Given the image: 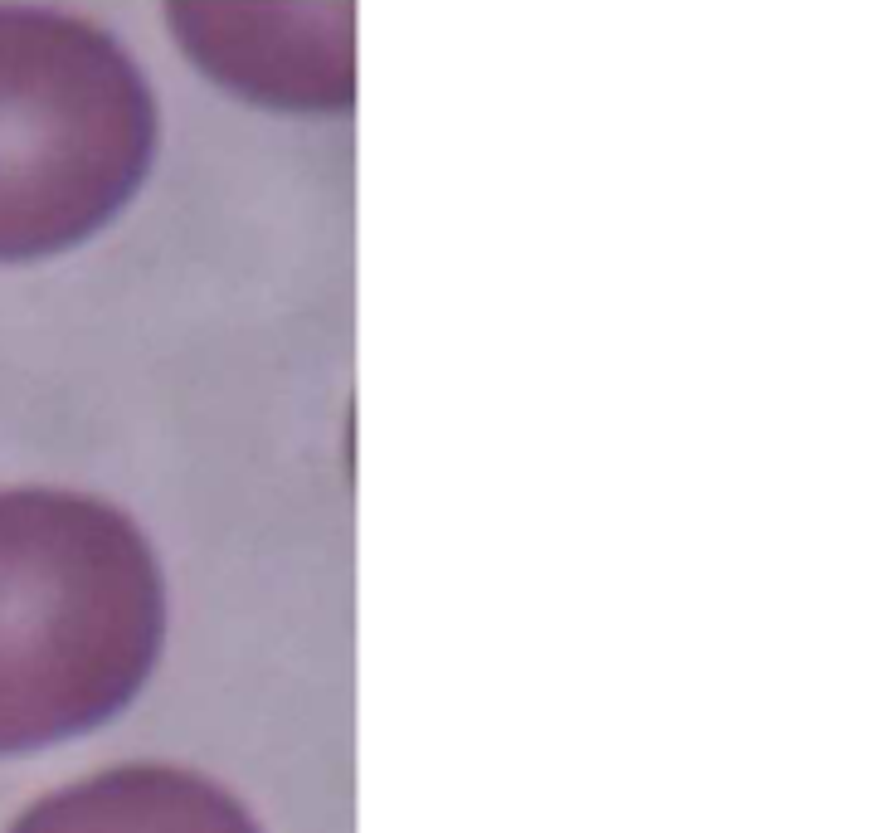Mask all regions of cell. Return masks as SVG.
<instances>
[{"label":"cell","instance_id":"1","mask_svg":"<svg viewBox=\"0 0 881 833\" xmlns=\"http://www.w3.org/2000/svg\"><path fill=\"white\" fill-rule=\"evenodd\" d=\"M161 644L166 580L127 512L54 488L0 493V756L127 712Z\"/></svg>","mask_w":881,"mask_h":833},{"label":"cell","instance_id":"2","mask_svg":"<svg viewBox=\"0 0 881 833\" xmlns=\"http://www.w3.org/2000/svg\"><path fill=\"white\" fill-rule=\"evenodd\" d=\"M161 103L103 20L0 0V268L64 259L147 190Z\"/></svg>","mask_w":881,"mask_h":833},{"label":"cell","instance_id":"3","mask_svg":"<svg viewBox=\"0 0 881 833\" xmlns=\"http://www.w3.org/2000/svg\"><path fill=\"white\" fill-rule=\"evenodd\" d=\"M161 25L205 83L278 117L356 108V0H166Z\"/></svg>","mask_w":881,"mask_h":833},{"label":"cell","instance_id":"4","mask_svg":"<svg viewBox=\"0 0 881 833\" xmlns=\"http://www.w3.org/2000/svg\"><path fill=\"white\" fill-rule=\"evenodd\" d=\"M10 833H258L215 780L176 765H117L44 795Z\"/></svg>","mask_w":881,"mask_h":833}]
</instances>
